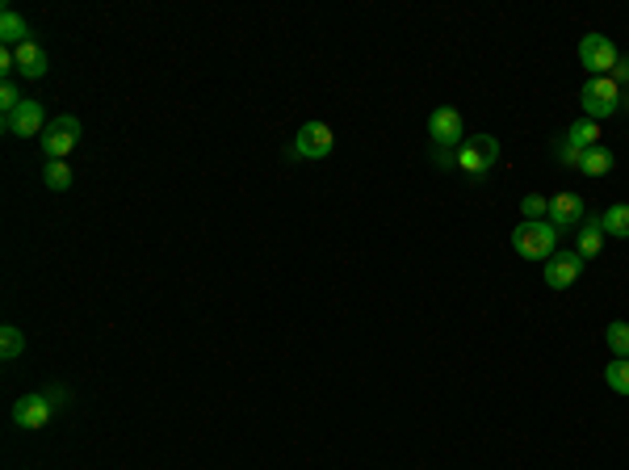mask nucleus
Instances as JSON below:
<instances>
[{
	"label": "nucleus",
	"mask_w": 629,
	"mask_h": 470,
	"mask_svg": "<svg viewBox=\"0 0 629 470\" xmlns=\"http://www.w3.org/2000/svg\"><path fill=\"white\" fill-rule=\"evenodd\" d=\"M558 235H562V231H558L550 218H542V223H521V227L512 231V248H516L521 261H550V256L558 253Z\"/></svg>",
	"instance_id": "f257e3e1"
},
{
	"label": "nucleus",
	"mask_w": 629,
	"mask_h": 470,
	"mask_svg": "<svg viewBox=\"0 0 629 470\" xmlns=\"http://www.w3.org/2000/svg\"><path fill=\"white\" fill-rule=\"evenodd\" d=\"M579 106H583V118H613L621 114V85L613 76H588V85L579 88Z\"/></svg>",
	"instance_id": "f03ea898"
},
{
	"label": "nucleus",
	"mask_w": 629,
	"mask_h": 470,
	"mask_svg": "<svg viewBox=\"0 0 629 470\" xmlns=\"http://www.w3.org/2000/svg\"><path fill=\"white\" fill-rule=\"evenodd\" d=\"M499 164V139L496 134H470L466 143L458 147V169L470 172V177H483Z\"/></svg>",
	"instance_id": "7ed1b4c3"
},
{
	"label": "nucleus",
	"mask_w": 629,
	"mask_h": 470,
	"mask_svg": "<svg viewBox=\"0 0 629 470\" xmlns=\"http://www.w3.org/2000/svg\"><path fill=\"white\" fill-rule=\"evenodd\" d=\"M38 143H42L47 160H68V152L80 143V118H72V114H59V118H50V122H47V131L38 134Z\"/></svg>",
	"instance_id": "20e7f679"
},
{
	"label": "nucleus",
	"mask_w": 629,
	"mask_h": 470,
	"mask_svg": "<svg viewBox=\"0 0 629 470\" xmlns=\"http://www.w3.org/2000/svg\"><path fill=\"white\" fill-rule=\"evenodd\" d=\"M617 60H621V51L613 47V38H608V34H583L579 63L588 68V76H613Z\"/></svg>",
	"instance_id": "39448f33"
},
{
	"label": "nucleus",
	"mask_w": 629,
	"mask_h": 470,
	"mask_svg": "<svg viewBox=\"0 0 629 470\" xmlns=\"http://www.w3.org/2000/svg\"><path fill=\"white\" fill-rule=\"evenodd\" d=\"M332 147H336V134L327 122H303L298 134H294V156L298 160H327L332 156Z\"/></svg>",
	"instance_id": "423d86ee"
},
{
	"label": "nucleus",
	"mask_w": 629,
	"mask_h": 470,
	"mask_svg": "<svg viewBox=\"0 0 629 470\" xmlns=\"http://www.w3.org/2000/svg\"><path fill=\"white\" fill-rule=\"evenodd\" d=\"M466 126H461V114L453 106H436L433 118H428V139H433V147H441V152H458L466 139Z\"/></svg>",
	"instance_id": "0eeeda50"
},
{
	"label": "nucleus",
	"mask_w": 629,
	"mask_h": 470,
	"mask_svg": "<svg viewBox=\"0 0 629 470\" xmlns=\"http://www.w3.org/2000/svg\"><path fill=\"white\" fill-rule=\"evenodd\" d=\"M50 416H55V403H50L42 391H38V395H22L13 403V424H17V429H47Z\"/></svg>",
	"instance_id": "6e6552de"
},
{
	"label": "nucleus",
	"mask_w": 629,
	"mask_h": 470,
	"mask_svg": "<svg viewBox=\"0 0 629 470\" xmlns=\"http://www.w3.org/2000/svg\"><path fill=\"white\" fill-rule=\"evenodd\" d=\"M42 131H47V109H42V101H30V97H25V106L17 114L5 118V134H13V139H30V134Z\"/></svg>",
	"instance_id": "1a4fd4ad"
},
{
	"label": "nucleus",
	"mask_w": 629,
	"mask_h": 470,
	"mask_svg": "<svg viewBox=\"0 0 629 470\" xmlns=\"http://www.w3.org/2000/svg\"><path fill=\"white\" fill-rule=\"evenodd\" d=\"M583 273V256L579 253H554L545 261V286L550 290H567L575 286Z\"/></svg>",
	"instance_id": "9d476101"
},
{
	"label": "nucleus",
	"mask_w": 629,
	"mask_h": 470,
	"mask_svg": "<svg viewBox=\"0 0 629 470\" xmlns=\"http://www.w3.org/2000/svg\"><path fill=\"white\" fill-rule=\"evenodd\" d=\"M583 210H588V202H583L579 193L567 189V193H558V198H550V215H545V218H550L562 235H567L570 227H579V223H583Z\"/></svg>",
	"instance_id": "9b49d317"
},
{
	"label": "nucleus",
	"mask_w": 629,
	"mask_h": 470,
	"mask_svg": "<svg viewBox=\"0 0 629 470\" xmlns=\"http://www.w3.org/2000/svg\"><path fill=\"white\" fill-rule=\"evenodd\" d=\"M47 68H50L47 51L38 47L34 38H30V42H22V47H17V72H22L25 80H42V76H47Z\"/></svg>",
	"instance_id": "f8f14e48"
},
{
	"label": "nucleus",
	"mask_w": 629,
	"mask_h": 470,
	"mask_svg": "<svg viewBox=\"0 0 629 470\" xmlns=\"http://www.w3.org/2000/svg\"><path fill=\"white\" fill-rule=\"evenodd\" d=\"M0 42H5L9 51H17L22 42H30V25H25V17L17 9L0 13Z\"/></svg>",
	"instance_id": "ddd939ff"
},
{
	"label": "nucleus",
	"mask_w": 629,
	"mask_h": 470,
	"mask_svg": "<svg viewBox=\"0 0 629 470\" xmlns=\"http://www.w3.org/2000/svg\"><path fill=\"white\" fill-rule=\"evenodd\" d=\"M617 169V156L608 152V147H588L579 160V172L583 177H608V172Z\"/></svg>",
	"instance_id": "4468645a"
},
{
	"label": "nucleus",
	"mask_w": 629,
	"mask_h": 470,
	"mask_svg": "<svg viewBox=\"0 0 629 470\" xmlns=\"http://www.w3.org/2000/svg\"><path fill=\"white\" fill-rule=\"evenodd\" d=\"M605 227H600V218H596V223H583L579 227V235H575V253L583 256V261H588V256H600V248H605Z\"/></svg>",
	"instance_id": "2eb2a0df"
},
{
	"label": "nucleus",
	"mask_w": 629,
	"mask_h": 470,
	"mask_svg": "<svg viewBox=\"0 0 629 470\" xmlns=\"http://www.w3.org/2000/svg\"><path fill=\"white\" fill-rule=\"evenodd\" d=\"M567 143H575V147H600V122H592V118H579V122H570L567 126V134H562Z\"/></svg>",
	"instance_id": "dca6fc26"
},
{
	"label": "nucleus",
	"mask_w": 629,
	"mask_h": 470,
	"mask_svg": "<svg viewBox=\"0 0 629 470\" xmlns=\"http://www.w3.org/2000/svg\"><path fill=\"white\" fill-rule=\"evenodd\" d=\"M600 227H605V235H613V240H629V206L625 202L608 206L605 215H600Z\"/></svg>",
	"instance_id": "f3484780"
},
{
	"label": "nucleus",
	"mask_w": 629,
	"mask_h": 470,
	"mask_svg": "<svg viewBox=\"0 0 629 470\" xmlns=\"http://www.w3.org/2000/svg\"><path fill=\"white\" fill-rule=\"evenodd\" d=\"M42 181H47L50 193L72 189V169H68V160H47V169H42Z\"/></svg>",
	"instance_id": "a211bd4d"
},
{
	"label": "nucleus",
	"mask_w": 629,
	"mask_h": 470,
	"mask_svg": "<svg viewBox=\"0 0 629 470\" xmlns=\"http://www.w3.org/2000/svg\"><path fill=\"white\" fill-rule=\"evenodd\" d=\"M22 353H25V336H22V327L5 324V327H0V357H5V362H17Z\"/></svg>",
	"instance_id": "6ab92c4d"
},
{
	"label": "nucleus",
	"mask_w": 629,
	"mask_h": 470,
	"mask_svg": "<svg viewBox=\"0 0 629 470\" xmlns=\"http://www.w3.org/2000/svg\"><path fill=\"white\" fill-rule=\"evenodd\" d=\"M605 382H608V391L629 395V357H617V362L605 365Z\"/></svg>",
	"instance_id": "aec40b11"
},
{
	"label": "nucleus",
	"mask_w": 629,
	"mask_h": 470,
	"mask_svg": "<svg viewBox=\"0 0 629 470\" xmlns=\"http://www.w3.org/2000/svg\"><path fill=\"white\" fill-rule=\"evenodd\" d=\"M521 215H524V223H542V218L550 215V198H542V193H524Z\"/></svg>",
	"instance_id": "412c9836"
},
{
	"label": "nucleus",
	"mask_w": 629,
	"mask_h": 470,
	"mask_svg": "<svg viewBox=\"0 0 629 470\" xmlns=\"http://www.w3.org/2000/svg\"><path fill=\"white\" fill-rule=\"evenodd\" d=\"M605 340H608V349L617 353V357H629V324L613 319V324L605 327Z\"/></svg>",
	"instance_id": "4be33fe9"
},
{
	"label": "nucleus",
	"mask_w": 629,
	"mask_h": 470,
	"mask_svg": "<svg viewBox=\"0 0 629 470\" xmlns=\"http://www.w3.org/2000/svg\"><path fill=\"white\" fill-rule=\"evenodd\" d=\"M22 106H25L22 88L13 85V80H5V85H0V109H5V118H9V114H17Z\"/></svg>",
	"instance_id": "5701e85b"
},
{
	"label": "nucleus",
	"mask_w": 629,
	"mask_h": 470,
	"mask_svg": "<svg viewBox=\"0 0 629 470\" xmlns=\"http://www.w3.org/2000/svg\"><path fill=\"white\" fill-rule=\"evenodd\" d=\"M558 160H562V164H567V169H579V160H583V147H575V143H567V139H562V143H558Z\"/></svg>",
	"instance_id": "b1692460"
},
{
	"label": "nucleus",
	"mask_w": 629,
	"mask_h": 470,
	"mask_svg": "<svg viewBox=\"0 0 629 470\" xmlns=\"http://www.w3.org/2000/svg\"><path fill=\"white\" fill-rule=\"evenodd\" d=\"M0 76H5V80H13V76H17V51L0 47Z\"/></svg>",
	"instance_id": "393cba45"
},
{
	"label": "nucleus",
	"mask_w": 629,
	"mask_h": 470,
	"mask_svg": "<svg viewBox=\"0 0 629 470\" xmlns=\"http://www.w3.org/2000/svg\"><path fill=\"white\" fill-rule=\"evenodd\" d=\"M613 80H617V85H629V55H621V60H617V68H613Z\"/></svg>",
	"instance_id": "a878e982"
},
{
	"label": "nucleus",
	"mask_w": 629,
	"mask_h": 470,
	"mask_svg": "<svg viewBox=\"0 0 629 470\" xmlns=\"http://www.w3.org/2000/svg\"><path fill=\"white\" fill-rule=\"evenodd\" d=\"M42 395H47L50 403H55V408H63V399H68V391H63V386H47Z\"/></svg>",
	"instance_id": "bb28decb"
}]
</instances>
